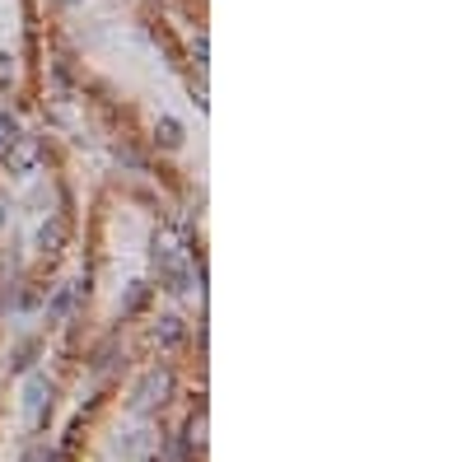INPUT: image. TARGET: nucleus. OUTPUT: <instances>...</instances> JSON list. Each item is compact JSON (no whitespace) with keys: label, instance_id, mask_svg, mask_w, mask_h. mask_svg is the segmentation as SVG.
Segmentation results:
<instances>
[{"label":"nucleus","instance_id":"nucleus-1","mask_svg":"<svg viewBox=\"0 0 467 462\" xmlns=\"http://www.w3.org/2000/svg\"><path fill=\"white\" fill-rule=\"evenodd\" d=\"M169 393H173V374L169 369H150L145 378H141V388L131 393V411H154V406H163L169 402Z\"/></svg>","mask_w":467,"mask_h":462},{"label":"nucleus","instance_id":"nucleus-9","mask_svg":"<svg viewBox=\"0 0 467 462\" xmlns=\"http://www.w3.org/2000/svg\"><path fill=\"white\" fill-rule=\"evenodd\" d=\"M33 356H38V341H29V346H23L19 356L10 360V369H14V374H29V369H33Z\"/></svg>","mask_w":467,"mask_h":462},{"label":"nucleus","instance_id":"nucleus-7","mask_svg":"<svg viewBox=\"0 0 467 462\" xmlns=\"http://www.w3.org/2000/svg\"><path fill=\"white\" fill-rule=\"evenodd\" d=\"M145 299H150V285L135 281V285L126 290V299H122V313H141V309H145Z\"/></svg>","mask_w":467,"mask_h":462},{"label":"nucleus","instance_id":"nucleus-2","mask_svg":"<svg viewBox=\"0 0 467 462\" xmlns=\"http://www.w3.org/2000/svg\"><path fill=\"white\" fill-rule=\"evenodd\" d=\"M23 411H29L33 425H47V411H51V378L47 374H29V383H23Z\"/></svg>","mask_w":467,"mask_h":462},{"label":"nucleus","instance_id":"nucleus-6","mask_svg":"<svg viewBox=\"0 0 467 462\" xmlns=\"http://www.w3.org/2000/svg\"><path fill=\"white\" fill-rule=\"evenodd\" d=\"M61 238H66V225H61V220H51V225H42V234H38V243H42V253H61Z\"/></svg>","mask_w":467,"mask_h":462},{"label":"nucleus","instance_id":"nucleus-3","mask_svg":"<svg viewBox=\"0 0 467 462\" xmlns=\"http://www.w3.org/2000/svg\"><path fill=\"white\" fill-rule=\"evenodd\" d=\"M38 159H42L38 135H14V141L5 145V164H10V173H33Z\"/></svg>","mask_w":467,"mask_h":462},{"label":"nucleus","instance_id":"nucleus-13","mask_svg":"<svg viewBox=\"0 0 467 462\" xmlns=\"http://www.w3.org/2000/svg\"><path fill=\"white\" fill-rule=\"evenodd\" d=\"M57 5H66V10H70V5H85V0H57Z\"/></svg>","mask_w":467,"mask_h":462},{"label":"nucleus","instance_id":"nucleus-4","mask_svg":"<svg viewBox=\"0 0 467 462\" xmlns=\"http://www.w3.org/2000/svg\"><path fill=\"white\" fill-rule=\"evenodd\" d=\"M154 135H159V145H169V150L182 145V126H178L173 117H159V122H154Z\"/></svg>","mask_w":467,"mask_h":462},{"label":"nucleus","instance_id":"nucleus-10","mask_svg":"<svg viewBox=\"0 0 467 462\" xmlns=\"http://www.w3.org/2000/svg\"><path fill=\"white\" fill-rule=\"evenodd\" d=\"M206 57H210V42H206V33H197V42H191V61L206 66Z\"/></svg>","mask_w":467,"mask_h":462},{"label":"nucleus","instance_id":"nucleus-5","mask_svg":"<svg viewBox=\"0 0 467 462\" xmlns=\"http://www.w3.org/2000/svg\"><path fill=\"white\" fill-rule=\"evenodd\" d=\"M154 341H159V346H178V341H182V318H159Z\"/></svg>","mask_w":467,"mask_h":462},{"label":"nucleus","instance_id":"nucleus-14","mask_svg":"<svg viewBox=\"0 0 467 462\" xmlns=\"http://www.w3.org/2000/svg\"><path fill=\"white\" fill-rule=\"evenodd\" d=\"M0 225H5V201H0Z\"/></svg>","mask_w":467,"mask_h":462},{"label":"nucleus","instance_id":"nucleus-11","mask_svg":"<svg viewBox=\"0 0 467 462\" xmlns=\"http://www.w3.org/2000/svg\"><path fill=\"white\" fill-rule=\"evenodd\" d=\"M201 430H206V416H191V425H187V444H201V439H206Z\"/></svg>","mask_w":467,"mask_h":462},{"label":"nucleus","instance_id":"nucleus-8","mask_svg":"<svg viewBox=\"0 0 467 462\" xmlns=\"http://www.w3.org/2000/svg\"><path fill=\"white\" fill-rule=\"evenodd\" d=\"M70 304H75V290H57V294H51V304H47V318H66Z\"/></svg>","mask_w":467,"mask_h":462},{"label":"nucleus","instance_id":"nucleus-12","mask_svg":"<svg viewBox=\"0 0 467 462\" xmlns=\"http://www.w3.org/2000/svg\"><path fill=\"white\" fill-rule=\"evenodd\" d=\"M10 79H14V61L0 51V89H10Z\"/></svg>","mask_w":467,"mask_h":462}]
</instances>
